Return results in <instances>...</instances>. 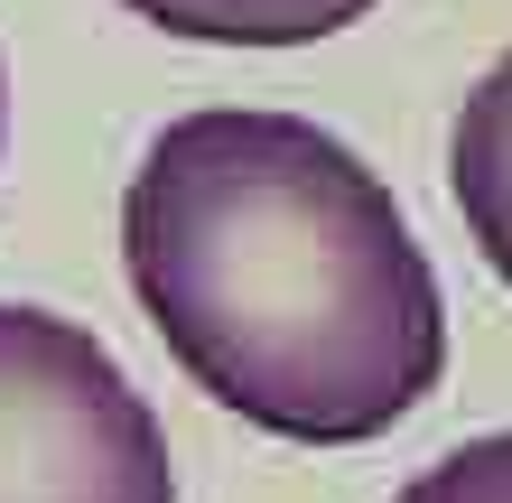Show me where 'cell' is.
<instances>
[{
  "label": "cell",
  "mask_w": 512,
  "mask_h": 503,
  "mask_svg": "<svg viewBox=\"0 0 512 503\" xmlns=\"http://www.w3.org/2000/svg\"><path fill=\"white\" fill-rule=\"evenodd\" d=\"M122 271L196 392L298 448H364L447 373L401 196L298 112L168 122L122 196Z\"/></svg>",
  "instance_id": "1"
},
{
  "label": "cell",
  "mask_w": 512,
  "mask_h": 503,
  "mask_svg": "<svg viewBox=\"0 0 512 503\" xmlns=\"http://www.w3.org/2000/svg\"><path fill=\"white\" fill-rule=\"evenodd\" d=\"M0 503H177L168 438L94 327L0 299Z\"/></svg>",
  "instance_id": "2"
},
{
  "label": "cell",
  "mask_w": 512,
  "mask_h": 503,
  "mask_svg": "<svg viewBox=\"0 0 512 503\" xmlns=\"http://www.w3.org/2000/svg\"><path fill=\"white\" fill-rule=\"evenodd\" d=\"M447 196H457L485 271L512 289V47L457 103V131H447Z\"/></svg>",
  "instance_id": "3"
},
{
  "label": "cell",
  "mask_w": 512,
  "mask_h": 503,
  "mask_svg": "<svg viewBox=\"0 0 512 503\" xmlns=\"http://www.w3.org/2000/svg\"><path fill=\"white\" fill-rule=\"evenodd\" d=\"M122 10L196 47H317L382 0H122Z\"/></svg>",
  "instance_id": "4"
},
{
  "label": "cell",
  "mask_w": 512,
  "mask_h": 503,
  "mask_svg": "<svg viewBox=\"0 0 512 503\" xmlns=\"http://www.w3.org/2000/svg\"><path fill=\"white\" fill-rule=\"evenodd\" d=\"M391 503H512V429L447 448V457L429 466V476H410Z\"/></svg>",
  "instance_id": "5"
},
{
  "label": "cell",
  "mask_w": 512,
  "mask_h": 503,
  "mask_svg": "<svg viewBox=\"0 0 512 503\" xmlns=\"http://www.w3.org/2000/svg\"><path fill=\"white\" fill-rule=\"evenodd\" d=\"M0 140H10V66H0Z\"/></svg>",
  "instance_id": "6"
}]
</instances>
